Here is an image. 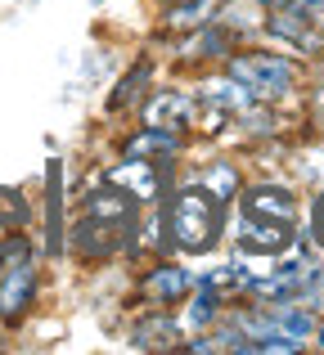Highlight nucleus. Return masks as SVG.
<instances>
[{
	"label": "nucleus",
	"mask_w": 324,
	"mask_h": 355,
	"mask_svg": "<svg viewBox=\"0 0 324 355\" xmlns=\"http://www.w3.org/2000/svg\"><path fill=\"white\" fill-rule=\"evenodd\" d=\"M235 207H239V216H262V220H280V225H298L302 220L298 189L275 184V180H244Z\"/></svg>",
	"instance_id": "nucleus-12"
},
{
	"label": "nucleus",
	"mask_w": 324,
	"mask_h": 355,
	"mask_svg": "<svg viewBox=\"0 0 324 355\" xmlns=\"http://www.w3.org/2000/svg\"><path fill=\"white\" fill-rule=\"evenodd\" d=\"M298 9H302V14H307L311 23H316L320 32H324V0H298Z\"/></svg>",
	"instance_id": "nucleus-22"
},
{
	"label": "nucleus",
	"mask_w": 324,
	"mask_h": 355,
	"mask_svg": "<svg viewBox=\"0 0 324 355\" xmlns=\"http://www.w3.org/2000/svg\"><path fill=\"white\" fill-rule=\"evenodd\" d=\"M311 239H316V248H324V193H316V202H311Z\"/></svg>",
	"instance_id": "nucleus-21"
},
{
	"label": "nucleus",
	"mask_w": 324,
	"mask_h": 355,
	"mask_svg": "<svg viewBox=\"0 0 324 355\" xmlns=\"http://www.w3.org/2000/svg\"><path fill=\"white\" fill-rule=\"evenodd\" d=\"M221 68H225L235 81H244V86L253 90L257 99H266V104L289 99L293 90H298V81H302V63L293 59V54L271 50V45H235Z\"/></svg>",
	"instance_id": "nucleus-2"
},
{
	"label": "nucleus",
	"mask_w": 324,
	"mask_h": 355,
	"mask_svg": "<svg viewBox=\"0 0 324 355\" xmlns=\"http://www.w3.org/2000/svg\"><path fill=\"white\" fill-rule=\"evenodd\" d=\"M180 166L185 162H140V157H117V162L99 166L95 180L117 184V189H126L140 207H153V202H162V193L180 180Z\"/></svg>",
	"instance_id": "nucleus-6"
},
{
	"label": "nucleus",
	"mask_w": 324,
	"mask_h": 355,
	"mask_svg": "<svg viewBox=\"0 0 324 355\" xmlns=\"http://www.w3.org/2000/svg\"><path fill=\"white\" fill-rule=\"evenodd\" d=\"M185 180H194L198 189H207L212 198L225 202V207H235L239 189H244V171H239V162H230V157H203V162H194V171L185 175Z\"/></svg>",
	"instance_id": "nucleus-17"
},
{
	"label": "nucleus",
	"mask_w": 324,
	"mask_h": 355,
	"mask_svg": "<svg viewBox=\"0 0 324 355\" xmlns=\"http://www.w3.org/2000/svg\"><path fill=\"white\" fill-rule=\"evenodd\" d=\"M293 234H298V225H280V220H262V216H239L225 239L235 243V252H244V257L271 261L293 243Z\"/></svg>",
	"instance_id": "nucleus-16"
},
{
	"label": "nucleus",
	"mask_w": 324,
	"mask_h": 355,
	"mask_svg": "<svg viewBox=\"0 0 324 355\" xmlns=\"http://www.w3.org/2000/svg\"><path fill=\"white\" fill-rule=\"evenodd\" d=\"M131 230H135V225H131ZM131 230L108 225V220H90V216H77V211H72L68 239H63V252H68V261H77V266H86V270L113 266V261H126Z\"/></svg>",
	"instance_id": "nucleus-3"
},
{
	"label": "nucleus",
	"mask_w": 324,
	"mask_h": 355,
	"mask_svg": "<svg viewBox=\"0 0 324 355\" xmlns=\"http://www.w3.org/2000/svg\"><path fill=\"white\" fill-rule=\"evenodd\" d=\"M36 220V202L23 184H0V230H27Z\"/></svg>",
	"instance_id": "nucleus-19"
},
{
	"label": "nucleus",
	"mask_w": 324,
	"mask_h": 355,
	"mask_svg": "<svg viewBox=\"0 0 324 355\" xmlns=\"http://www.w3.org/2000/svg\"><path fill=\"white\" fill-rule=\"evenodd\" d=\"M194 117H198V90L194 86H158L153 81L149 95L135 104V121L140 126H158V130H176V135L194 139Z\"/></svg>",
	"instance_id": "nucleus-8"
},
{
	"label": "nucleus",
	"mask_w": 324,
	"mask_h": 355,
	"mask_svg": "<svg viewBox=\"0 0 324 355\" xmlns=\"http://www.w3.org/2000/svg\"><path fill=\"white\" fill-rule=\"evenodd\" d=\"M266 311H271L275 329L284 333V338H298V342H311L316 338V311H311L307 302H266Z\"/></svg>",
	"instance_id": "nucleus-18"
},
{
	"label": "nucleus",
	"mask_w": 324,
	"mask_h": 355,
	"mask_svg": "<svg viewBox=\"0 0 324 355\" xmlns=\"http://www.w3.org/2000/svg\"><path fill=\"white\" fill-rule=\"evenodd\" d=\"M140 202L131 198L126 189H117V184L108 180H90L86 189L77 193V216H90V220H108V225H122L131 230L135 220H140Z\"/></svg>",
	"instance_id": "nucleus-14"
},
{
	"label": "nucleus",
	"mask_w": 324,
	"mask_h": 355,
	"mask_svg": "<svg viewBox=\"0 0 324 355\" xmlns=\"http://www.w3.org/2000/svg\"><path fill=\"white\" fill-rule=\"evenodd\" d=\"M45 270L50 261H23L14 270H0V329L18 333L36 311H41V293H45Z\"/></svg>",
	"instance_id": "nucleus-4"
},
{
	"label": "nucleus",
	"mask_w": 324,
	"mask_h": 355,
	"mask_svg": "<svg viewBox=\"0 0 324 355\" xmlns=\"http://www.w3.org/2000/svg\"><path fill=\"white\" fill-rule=\"evenodd\" d=\"M158 68H162L158 54H153V50H140V54H135V59L113 77V90L104 95V108H99V113H104L108 121L135 117V104H140V99L149 95V86L158 81Z\"/></svg>",
	"instance_id": "nucleus-11"
},
{
	"label": "nucleus",
	"mask_w": 324,
	"mask_h": 355,
	"mask_svg": "<svg viewBox=\"0 0 324 355\" xmlns=\"http://www.w3.org/2000/svg\"><path fill=\"white\" fill-rule=\"evenodd\" d=\"M262 32L271 36L275 45H289L293 54H307V59L324 54V32H320L316 23H311L307 14H302L298 5H289V9H266Z\"/></svg>",
	"instance_id": "nucleus-15"
},
{
	"label": "nucleus",
	"mask_w": 324,
	"mask_h": 355,
	"mask_svg": "<svg viewBox=\"0 0 324 355\" xmlns=\"http://www.w3.org/2000/svg\"><path fill=\"white\" fill-rule=\"evenodd\" d=\"M198 284V270L185 257H149L135 275V302L144 306H180Z\"/></svg>",
	"instance_id": "nucleus-7"
},
{
	"label": "nucleus",
	"mask_w": 324,
	"mask_h": 355,
	"mask_svg": "<svg viewBox=\"0 0 324 355\" xmlns=\"http://www.w3.org/2000/svg\"><path fill=\"white\" fill-rule=\"evenodd\" d=\"M41 257L50 266L68 261L63 239H68V180H63V157L45 162V189H41Z\"/></svg>",
	"instance_id": "nucleus-9"
},
{
	"label": "nucleus",
	"mask_w": 324,
	"mask_h": 355,
	"mask_svg": "<svg viewBox=\"0 0 324 355\" xmlns=\"http://www.w3.org/2000/svg\"><path fill=\"white\" fill-rule=\"evenodd\" d=\"M36 257H41V239L32 234V225H27V230H9V234L0 239V270H14V266L36 261Z\"/></svg>",
	"instance_id": "nucleus-20"
},
{
	"label": "nucleus",
	"mask_w": 324,
	"mask_h": 355,
	"mask_svg": "<svg viewBox=\"0 0 324 355\" xmlns=\"http://www.w3.org/2000/svg\"><path fill=\"white\" fill-rule=\"evenodd\" d=\"M289 5H298V0H262V9H289Z\"/></svg>",
	"instance_id": "nucleus-23"
},
{
	"label": "nucleus",
	"mask_w": 324,
	"mask_h": 355,
	"mask_svg": "<svg viewBox=\"0 0 324 355\" xmlns=\"http://www.w3.org/2000/svg\"><path fill=\"white\" fill-rule=\"evenodd\" d=\"M316 347L324 351V324H316Z\"/></svg>",
	"instance_id": "nucleus-24"
},
{
	"label": "nucleus",
	"mask_w": 324,
	"mask_h": 355,
	"mask_svg": "<svg viewBox=\"0 0 324 355\" xmlns=\"http://www.w3.org/2000/svg\"><path fill=\"white\" fill-rule=\"evenodd\" d=\"M185 342L180 315L171 306H144L135 302V315L126 324V347L131 351H149V355H176Z\"/></svg>",
	"instance_id": "nucleus-10"
},
{
	"label": "nucleus",
	"mask_w": 324,
	"mask_h": 355,
	"mask_svg": "<svg viewBox=\"0 0 324 355\" xmlns=\"http://www.w3.org/2000/svg\"><path fill=\"white\" fill-rule=\"evenodd\" d=\"M162 41H167V59H171V68H221L225 54L235 50V45H244V36H239L235 27H225L221 18H212V23L194 27V32L162 36Z\"/></svg>",
	"instance_id": "nucleus-5"
},
{
	"label": "nucleus",
	"mask_w": 324,
	"mask_h": 355,
	"mask_svg": "<svg viewBox=\"0 0 324 355\" xmlns=\"http://www.w3.org/2000/svg\"><path fill=\"white\" fill-rule=\"evenodd\" d=\"M194 139L189 135H176V130H158V126H140L135 121L126 135H117L113 153L117 157H140V162H180L189 153Z\"/></svg>",
	"instance_id": "nucleus-13"
},
{
	"label": "nucleus",
	"mask_w": 324,
	"mask_h": 355,
	"mask_svg": "<svg viewBox=\"0 0 324 355\" xmlns=\"http://www.w3.org/2000/svg\"><path fill=\"white\" fill-rule=\"evenodd\" d=\"M162 220H167L171 257H185V261L212 257L221 248V239L230 234V207L216 202L207 189H198L194 180H185V175L162 193Z\"/></svg>",
	"instance_id": "nucleus-1"
}]
</instances>
